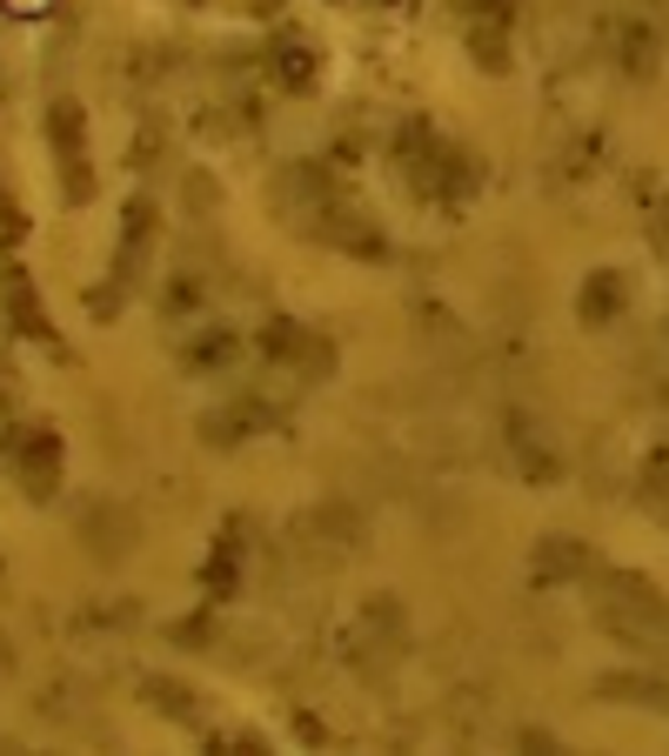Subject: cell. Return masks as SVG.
<instances>
[{"label":"cell","mask_w":669,"mask_h":756,"mask_svg":"<svg viewBox=\"0 0 669 756\" xmlns=\"http://www.w3.org/2000/svg\"><path fill=\"white\" fill-rule=\"evenodd\" d=\"M54 0H8V14H48Z\"/></svg>","instance_id":"cell-1"}]
</instances>
